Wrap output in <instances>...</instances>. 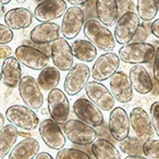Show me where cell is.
Returning <instances> with one entry per match:
<instances>
[{
	"label": "cell",
	"mask_w": 159,
	"mask_h": 159,
	"mask_svg": "<svg viewBox=\"0 0 159 159\" xmlns=\"http://www.w3.org/2000/svg\"><path fill=\"white\" fill-rule=\"evenodd\" d=\"M6 118L10 123L22 130L32 132L39 126V118L33 109L23 105H13L6 111Z\"/></svg>",
	"instance_id": "cell-4"
},
{
	"label": "cell",
	"mask_w": 159,
	"mask_h": 159,
	"mask_svg": "<svg viewBox=\"0 0 159 159\" xmlns=\"http://www.w3.org/2000/svg\"><path fill=\"white\" fill-rule=\"evenodd\" d=\"M0 2L3 3V5H8V3L11 2V0H0Z\"/></svg>",
	"instance_id": "cell-48"
},
{
	"label": "cell",
	"mask_w": 159,
	"mask_h": 159,
	"mask_svg": "<svg viewBox=\"0 0 159 159\" xmlns=\"http://www.w3.org/2000/svg\"><path fill=\"white\" fill-rule=\"evenodd\" d=\"M141 25V19L134 11L125 12L120 16L115 26V37L118 44L125 45L133 40Z\"/></svg>",
	"instance_id": "cell-8"
},
{
	"label": "cell",
	"mask_w": 159,
	"mask_h": 159,
	"mask_svg": "<svg viewBox=\"0 0 159 159\" xmlns=\"http://www.w3.org/2000/svg\"><path fill=\"white\" fill-rule=\"evenodd\" d=\"M129 77L131 80L132 86L141 95L150 93L152 89V79L149 72L142 64H134L130 69Z\"/></svg>",
	"instance_id": "cell-23"
},
{
	"label": "cell",
	"mask_w": 159,
	"mask_h": 159,
	"mask_svg": "<svg viewBox=\"0 0 159 159\" xmlns=\"http://www.w3.org/2000/svg\"><path fill=\"white\" fill-rule=\"evenodd\" d=\"M96 16L106 26H113L120 18L117 0H96Z\"/></svg>",
	"instance_id": "cell-22"
},
{
	"label": "cell",
	"mask_w": 159,
	"mask_h": 159,
	"mask_svg": "<svg viewBox=\"0 0 159 159\" xmlns=\"http://www.w3.org/2000/svg\"><path fill=\"white\" fill-rule=\"evenodd\" d=\"M5 23L11 30H24L33 22V12L27 8H14L5 14Z\"/></svg>",
	"instance_id": "cell-24"
},
{
	"label": "cell",
	"mask_w": 159,
	"mask_h": 159,
	"mask_svg": "<svg viewBox=\"0 0 159 159\" xmlns=\"http://www.w3.org/2000/svg\"><path fill=\"white\" fill-rule=\"evenodd\" d=\"M19 136H22V137H30L31 136V134L30 133H26V132H19Z\"/></svg>",
	"instance_id": "cell-47"
},
{
	"label": "cell",
	"mask_w": 159,
	"mask_h": 159,
	"mask_svg": "<svg viewBox=\"0 0 159 159\" xmlns=\"http://www.w3.org/2000/svg\"><path fill=\"white\" fill-rule=\"evenodd\" d=\"M150 33L156 36L157 38H159V19L155 20L154 22L150 24Z\"/></svg>",
	"instance_id": "cell-40"
},
{
	"label": "cell",
	"mask_w": 159,
	"mask_h": 159,
	"mask_svg": "<svg viewBox=\"0 0 159 159\" xmlns=\"http://www.w3.org/2000/svg\"><path fill=\"white\" fill-rule=\"evenodd\" d=\"M12 55V49L7 44H0V60H5L6 58Z\"/></svg>",
	"instance_id": "cell-38"
},
{
	"label": "cell",
	"mask_w": 159,
	"mask_h": 159,
	"mask_svg": "<svg viewBox=\"0 0 159 159\" xmlns=\"http://www.w3.org/2000/svg\"><path fill=\"white\" fill-rule=\"evenodd\" d=\"M0 82H1V71H0Z\"/></svg>",
	"instance_id": "cell-51"
},
{
	"label": "cell",
	"mask_w": 159,
	"mask_h": 159,
	"mask_svg": "<svg viewBox=\"0 0 159 159\" xmlns=\"http://www.w3.org/2000/svg\"><path fill=\"white\" fill-rule=\"evenodd\" d=\"M39 152V143L34 137H25L14 145L7 158L9 159H32Z\"/></svg>",
	"instance_id": "cell-25"
},
{
	"label": "cell",
	"mask_w": 159,
	"mask_h": 159,
	"mask_svg": "<svg viewBox=\"0 0 159 159\" xmlns=\"http://www.w3.org/2000/svg\"><path fill=\"white\" fill-rule=\"evenodd\" d=\"M89 1V0H68V2L71 3L72 6H83Z\"/></svg>",
	"instance_id": "cell-43"
},
{
	"label": "cell",
	"mask_w": 159,
	"mask_h": 159,
	"mask_svg": "<svg viewBox=\"0 0 159 159\" xmlns=\"http://www.w3.org/2000/svg\"><path fill=\"white\" fill-rule=\"evenodd\" d=\"M156 55L154 45L146 42H134L125 44L119 49V58L124 63L144 64L150 63Z\"/></svg>",
	"instance_id": "cell-2"
},
{
	"label": "cell",
	"mask_w": 159,
	"mask_h": 159,
	"mask_svg": "<svg viewBox=\"0 0 159 159\" xmlns=\"http://www.w3.org/2000/svg\"><path fill=\"white\" fill-rule=\"evenodd\" d=\"M109 86L112 95L121 104L130 102L134 97L131 80L123 71H117L109 79Z\"/></svg>",
	"instance_id": "cell-17"
},
{
	"label": "cell",
	"mask_w": 159,
	"mask_h": 159,
	"mask_svg": "<svg viewBox=\"0 0 159 159\" xmlns=\"http://www.w3.org/2000/svg\"><path fill=\"white\" fill-rule=\"evenodd\" d=\"M150 117L154 124L155 133L159 136V102H155L150 106Z\"/></svg>",
	"instance_id": "cell-34"
},
{
	"label": "cell",
	"mask_w": 159,
	"mask_h": 159,
	"mask_svg": "<svg viewBox=\"0 0 159 159\" xmlns=\"http://www.w3.org/2000/svg\"><path fill=\"white\" fill-rule=\"evenodd\" d=\"M47 104L51 119L60 125H63L70 115V102L66 93L57 87L51 89L47 96Z\"/></svg>",
	"instance_id": "cell-7"
},
{
	"label": "cell",
	"mask_w": 159,
	"mask_h": 159,
	"mask_svg": "<svg viewBox=\"0 0 159 159\" xmlns=\"http://www.w3.org/2000/svg\"><path fill=\"white\" fill-rule=\"evenodd\" d=\"M13 39V32L7 25L0 23V44H9Z\"/></svg>",
	"instance_id": "cell-36"
},
{
	"label": "cell",
	"mask_w": 159,
	"mask_h": 159,
	"mask_svg": "<svg viewBox=\"0 0 159 159\" xmlns=\"http://www.w3.org/2000/svg\"><path fill=\"white\" fill-rule=\"evenodd\" d=\"M150 93H152V95L154 97H159V82L155 79L152 80V89L150 91Z\"/></svg>",
	"instance_id": "cell-41"
},
{
	"label": "cell",
	"mask_w": 159,
	"mask_h": 159,
	"mask_svg": "<svg viewBox=\"0 0 159 159\" xmlns=\"http://www.w3.org/2000/svg\"><path fill=\"white\" fill-rule=\"evenodd\" d=\"M129 117H130L131 126L139 139L145 142L154 136L155 129L152 117L146 112L145 109L142 107H135L134 109H132Z\"/></svg>",
	"instance_id": "cell-15"
},
{
	"label": "cell",
	"mask_w": 159,
	"mask_h": 159,
	"mask_svg": "<svg viewBox=\"0 0 159 159\" xmlns=\"http://www.w3.org/2000/svg\"><path fill=\"white\" fill-rule=\"evenodd\" d=\"M50 55L53 66L60 71H69L72 68L74 56H73L71 45L64 37H59L51 43Z\"/></svg>",
	"instance_id": "cell-16"
},
{
	"label": "cell",
	"mask_w": 159,
	"mask_h": 159,
	"mask_svg": "<svg viewBox=\"0 0 159 159\" xmlns=\"http://www.w3.org/2000/svg\"><path fill=\"white\" fill-rule=\"evenodd\" d=\"M144 155H126L125 159H145Z\"/></svg>",
	"instance_id": "cell-44"
},
{
	"label": "cell",
	"mask_w": 159,
	"mask_h": 159,
	"mask_svg": "<svg viewBox=\"0 0 159 159\" xmlns=\"http://www.w3.org/2000/svg\"><path fill=\"white\" fill-rule=\"evenodd\" d=\"M91 150L96 159H121L118 148L106 139H96L92 143Z\"/></svg>",
	"instance_id": "cell-27"
},
{
	"label": "cell",
	"mask_w": 159,
	"mask_h": 159,
	"mask_svg": "<svg viewBox=\"0 0 159 159\" xmlns=\"http://www.w3.org/2000/svg\"><path fill=\"white\" fill-rule=\"evenodd\" d=\"M149 33H150V25H146L143 21V24L139 25V30H137L133 40H134V42H146Z\"/></svg>",
	"instance_id": "cell-35"
},
{
	"label": "cell",
	"mask_w": 159,
	"mask_h": 159,
	"mask_svg": "<svg viewBox=\"0 0 159 159\" xmlns=\"http://www.w3.org/2000/svg\"><path fill=\"white\" fill-rule=\"evenodd\" d=\"M63 132L66 139L76 145H91L97 139V132L89 124L80 119H70L63 124Z\"/></svg>",
	"instance_id": "cell-3"
},
{
	"label": "cell",
	"mask_w": 159,
	"mask_h": 159,
	"mask_svg": "<svg viewBox=\"0 0 159 159\" xmlns=\"http://www.w3.org/2000/svg\"><path fill=\"white\" fill-rule=\"evenodd\" d=\"M137 16L144 22H150L159 11V0H137Z\"/></svg>",
	"instance_id": "cell-30"
},
{
	"label": "cell",
	"mask_w": 159,
	"mask_h": 159,
	"mask_svg": "<svg viewBox=\"0 0 159 159\" xmlns=\"http://www.w3.org/2000/svg\"><path fill=\"white\" fill-rule=\"evenodd\" d=\"M118 6H119V14L122 16L125 12L129 11H134V9L136 8V6L134 5L132 0H117Z\"/></svg>",
	"instance_id": "cell-37"
},
{
	"label": "cell",
	"mask_w": 159,
	"mask_h": 159,
	"mask_svg": "<svg viewBox=\"0 0 159 159\" xmlns=\"http://www.w3.org/2000/svg\"><path fill=\"white\" fill-rule=\"evenodd\" d=\"M66 9V2L64 0H44L36 7L34 18L42 23L51 22L61 18Z\"/></svg>",
	"instance_id": "cell-19"
},
{
	"label": "cell",
	"mask_w": 159,
	"mask_h": 159,
	"mask_svg": "<svg viewBox=\"0 0 159 159\" xmlns=\"http://www.w3.org/2000/svg\"><path fill=\"white\" fill-rule=\"evenodd\" d=\"M85 93L100 110L111 111L116 106V98L104 84L97 81L89 82L85 86Z\"/></svg>",
	"instance_id": "cell-13"
},
{
	"label": "cell",
	"mask_w": 159,
	"mask_h": 159,
	"mask_svg": "<svg viewBox=\"0 0 159 159\" xmlns=\"http://www.w3.org/2000/svg\"><path fill=\"white\" fill-rule=\"evenodd\" d=\"M19 137L18 126L10 123L0 129V159L7 158Z\"/></svg>",
	"instance_id": "cell-26"
},
{
	"label": "cell",
	"mask_w": 159,
	"mask_h": 159,
	"mask_svg": "<svg viewBox=\"0 0 159 159\" xmlns=\"http://www.w3.org/2000/svg\"><path fill=\"white\" fill-rule=\"evenodd\" d=\"M16 58L26 68L40 71L49 63V56L46 52L30 45H21L16 49Z\"/></svg>",
	"instance_id": "cell-12"
},
{
	"label": "cell",
	"mask_w": 159,
	"mask_h": 159,
	"mask_svg": "<svg viewBox=\"0 0 159 159\" xmlns=\"http://www.w3.org/2000/svg\"><path fill=\"white\" fill-rule=\"evenodd\" d=\"M53 157L48 152H38L35 156V159H52Z\"/></svg>",
	"instance_id": "cell-42"
},
{
	"label": "cell",
	"mask_w": 159,
	"mask_h": 159,
	"mask_svg": "<svg viewBox=\"0 0 159 159\" xmlns=\"http://www.w3.org/2000/svg\"><path fill=\"white\" fill-rule=\"evenodd\" d=\"M144 141L135 135V136H126L124 139L120 141V149L125 155H144L143 154Z\"/></svg>",
	"instance_id": "cell-31"
},
{
	"label": "cell",
	"mask_w": 159,
	"mask_h": 159,
	"mask_svg": "<svg viewBox=\"0 0 159 159\" xmlns=\"http://www.w3.org/2000/svg\"><path fill=\"white\" fill-rule=\"evenodd\" d=\"M91 76V69L87 64L76 63L72 66L64 79V93L69 96H75L85 89Z\"/></svg>",
	"instance_id": "cell-6"
},
{
	"label": "cell",
	"mask_w": 159,
	"mask_h": 159,
	"mask_svg": "<svg viewBox=\"0 0 159 159\" xmlns=\"http://www.w3.org/2000/svg\"><path fill=\"white\" fill-rule=\"evenodd\" d=\"M120 58L117 53L108 51L102 53L94 62V66L91 70V74L94 81L104 82L110 79L118 71L120 66Z\"/></svg>",
	"instance_id": "cell-9"
},
{
	"label": "cell",
	"mask_w": 159,
	"mask_h": 159,
	"mask_svg": "<svg viewBox=\"0 0 159 159\" xmlns=\"http://www.w3.org/2000/svg\"><path fill=\"white\" fill-rule=\"evenodd\" d=\"M143 154L146 158L159 159V139H147L143 144Z\"/></svg>",
	"instance_id": "cell-33"
},
{
	"label": "cell",
	"mask_w": 159,
	"mask_h": 159,
	"mask_svg": "<svg viewBox=\"0 0 159 159\" xmlns=\"http://www.w3.org/2000/svg\"><path fill=\"white\" fill-rule=\"evenodd\" d=\"M35 1H38V2H42V1H44V0H35Z\"/></svg>",
	"instance_id": "cell-50"
},
{
	"label": "cell",
	"mask_w": 159,
	"mask_h": 159,
	"mask_svg": "<svg viewBox=\"0 0 159 159\" xmlns=\"http://www.w3.org/2000/svg\"><path fill=\"white\" fill-rule=\"evenodd\" d=\"M85 22V13L79 6L68 8L63 14L60 30L66 39H74L82 31Z\"/></svg>",
	"instance_id": "cell-10"
},
{
	"label": "cell",
	"mask_w": 159,
	"mask_h": 159,
	"mask_svg": "<svg viewBox=\"0 0 159 159\" xmlns=\"http://www.w3.org/2000/svg\"><path fill=\"white\" fill-rule=\"evenodd\" d=\"M6 13H7V12H6V7H5V5L0 2V20L5 18V14H6Z\"/></svg>",
	"instance_id": "cell-45"
},
{
	"label": "cell",
	"mask_w": 159,
	"mask_h": 159,
	"mask_svg": "<svg viewBox=\"0 0 159 159\" xmlns=\"http://www.w3.org/2000/svg\"><path fill=\"white\" fill-rule=\"evenodd\" d=\"M109 132L117 141L124 139L130 133V117L128 112L121 107L113 108L109 116Z\"/></svg>",
	"instance_id": "cell-18"
},
{
	"label": "cell",
	"mask_w": 159,
	"mask_h": 159,
	"mask_svg": "<svg viewBox=\"0 0 159 159\" xmlns=\"http://www.w3.org/2000/svg\"><path fill=\"white\" fill-rule=\"evenodd\" d=\"M61 30L57 23L43 22L34 27L30 33V38L34 44L49 45L59 38Z\"/></svg>",
	"instance_id": "cell-20"
},
{
	"label": "cell",
	"mask_w": 159,
	"mask_h": 159,
	"mask_svg": "<svg viewBox=\"0 0 159 159\" xmlns=\"http://www.w3.org/2000/svg\"><path fill=\"white\" fill-rule=\"evenodd\" d=\"M19 94L25 106L33 110H38L44 105V95L37 80L32 75H24L19 83Z\"/></svg>",
	"instance_id": "cell-5"
},
{
	"label": "cell",
	"mask_w": 159,
	"mask_h": 159,
	"mask_svg": "<svg viewBox=\"0 0 159 159\" xmlns=\"http://www.w3.org/2000/svg\"><path fill=\"white\" fill-rule=\"evenodd\" d=\"M16 1L18 3H24V2H26L27 0H16Z\"/></svg>",
	"instance_id": "cell-49"
},
{
	"label": "cell",
	"mask_w": 159,
	"mask_h": 159,
	"mask_svg": "<svg viewBox=\"0 0 159 159\" xmlns=\"http://www.w3.org/2000/svg\"><path fill=\"white\" fill-rule=\"evenodd\" d=\"M84 35L97 48L104 51H112L117 44L111 31L98 19H89L84 24Z\"/></svg>",
	"instance_id": "cell-1"
},
{
	"label": "cell",
	"mask_w": 159,
	"mask_h": 159,
	"mask_svg": "<svg viewBox=\"0 0 159 159\" xmlns=\"http://www.w3.org/2000/svg\"><path fill=\"white\" fill-rule=\"evenodd\" d=\"M60 79V70L56 66H48L40 70V73L38 74L37 83L39 84L40 89L44 91L50 92L51 89H56L59 85Z\"/></svg>",
	"instance_id": "cell-29"
},
{
	"label": "cell",
	"mask_w": 159,
	"mask_h": 159,
	"mask_svg": "<svg viewBox=\"0 0 159 159\" xmlns=\"http://www.w3.org/2000/svg\"><path fill=\"white\" fill-rule=\"evenodd\" d=\"M73 56L82 62H92L97 57V47L86 39H76L71 45Z\"/></svg>",
	"instance_id": "cell-28"
},
{
	"label": "cell",
	"mask_w": 159,
	"mask_h": 159,
	"mask_svg": "<svg viewBox=\"0 0 159 159\" xmlns=\"http://www.w3.org/2000/svg\"><path fill=\"white\" fill-rule=\"evenodd\" d=\"M22 79L20 61L16 57H8L3 60L1 66V81L9 89H16L19 86Z\"/></svg>",
	"instance_id": "cell-21"
},
{
	"label": "cell",
	"mask_w": 159,
	"mask_h": 159,
	"mask_svg": "<svg viewBox=\"0 0 159 159\" xmlns=\"http://www.w3.org/2000/svg\"><path fill=\"white\" fill-rule=\"evenodd\" d=\"M73 111L77 119L89 124L93 128H97L104 123L105 119L102 110L93 102L84 97L75 100L73 104Z\"/></svg>",
	"instance_id": "cell-11"
},
{
	"label": "cell",
	"mask_w": 159,
	"mask_h": 159,
	"mask_svg": "<svg viewBox=\"0 0 159 159\" xmlns=\"http://www.w3.org/2000/svg\"><path fill=\"white\" fill-rule=\"evenodd\" d=\"M56 159H89V155L83 150L75 148H61L57 152Z\"/></svg>",
	"instance_id": "cell-32"
},
{
	"label": "cell",
	"mask_w": 159,
	"mask_h": 159,
	"mask_svg": "<svg viewBox=\"0 0 159 159\" xmlns=\"http://www.w3.org/2000/svg\"><path fill=\"white\" fill-rule=\"evenodd\" d=\"M152 70H154V79L159 82V47L157 48L156 55H155V58H154Z\"/></svg>",
	"instance_id": "cell-39"
},
{
	"label": "cell",
	"mask_w": 159,
	"mask_h": 159,
	"mask_svg": "<svg viewBox=\"0 0 159 159\" xmlns=\"http://www.w3.org/2000/svg\"><path fill=\"white\" fill-rule=\"evenodd\" d=\"M5 120H6V117L2 115V113H0V129L5 125Z\"/></svg>",
	"instance_id": "cell-46"
},
{
	"label": "cell",
	"mask_w": 159,
	"mask_h": 159,
	"mask_svg": "<svg viewBox=\"0 0 159 159\" xmlns=\"http://www.w3.org/2000/svg\"><path fill=\"white\" fill-rule=\"evenodd\" d=\"M39 134L47 147L53 150H60L66 143L64 132L53 119H45L39 122Z\"/></svg>",
	"instance_id": "cell-14"
}]
</instances>
